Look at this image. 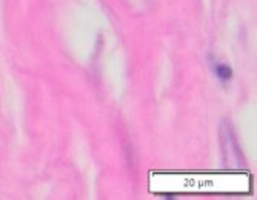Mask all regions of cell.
<instances>
[{
  "label": "cell",
  "mask_w": 257,
  "mask_h": 200,
  "mask_svg": "<svg viewBox=\"0 0 257 200\" xmlns=\"http://www.w3.org/2000/svg\"><path fill=\"white\" fill-rule=\"evenodd\" d=\"M220 140H222V149H223V157L225 160H234L236 165L239 166V154H240V148L239 143L236 140L234 131L228 125V122L222 123L220 128Z\"/></svg>",
  "instance_id": "6da1fadb"
},
{
  "label": "cell",
  "mask_w": 257,
  "mask_h": 200,
  "mask_svg": "<svg viewBox=\"0 0 257 200\" xmlns=\"http://www.w3.org/2000/svg\"><path fill=\"white\" fill-rule=\"evenodd\" d=\"M209 65H211V70L214 73V76L220 80V82H229L232 79V70L231 66L223 63L222 60L216 59V57H211L209 59Z\"/></svg>",
  "instance_id": "7a4b0ae2"
}]
</instances>
